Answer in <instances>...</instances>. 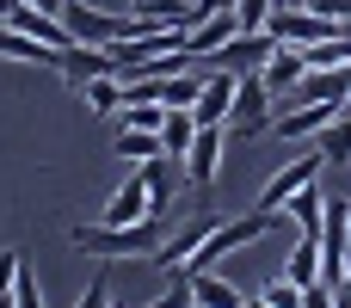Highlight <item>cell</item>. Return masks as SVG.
Wrapping results in <instances>:
<instances>
[{
  "instance_id": "6da1fadb",
  "label": "cell",
  "mask_w": 351,
  "mask_h": 308,
  "mask_svg": "<svg viewBox=\"0 0 351 308\" xmlns=\"http://www.w3.org/2000/svg\"><path fill=\"white\" fill-rule=\"evenodd\" d=\"M68 241L80 253H93V259H154L160 241H167V228H160V216L130 222V228H117V222H74Z\"/></svg>"
},
{
  "instance_id": "7a4b0ae2",
  "label": "cell",
  "mask_w": 351,
  "mask_h": 308,
  "mask_svg": "<svg viewBox=\"0 0 351 308\" xmlns=\"http://www.w3.org/2000/svg\"><path fill=\"white\" fill-rule=\"evenodd\" d=\"M228 142H253V136H271V86L259 74H241L234 86V111H228Z\"/></svg>"
},
{
  "instance_id": "3957f363",
  "label": "cell",
  "mask_w": 351,
  "mask_h": 308,
  "mask_svg": "<svg viewBox=\"0 0 351 308\" xmlns=\"http://www.w3.org/2000/svg\"><path fill=\"white\" fill-rule=\"evenodd\" d=\"M321 173H327V154H321V148H296V154L265 179V191H259V204H253V210H284V204H290L302 185H315Z\"/></svg>"
},
{
  "instance_id": "277c9868",
  "label": "cell",
  "mask_w": 351,
  "mask_h": 308,
  "mask_svg": "<svg viewBox=\"0 0 351 308\" xmlns=\"http://www.w3.org/2000/svg\"><path fill=\"white\" fill-rule=\"evenodd\" d=\"M62 25L74 31V43H105V49L117 37H130V12H105V6H86V0H68Z\"/></svg>"
},
{
  "instance_id": "5b68a950",
  "label": "cell",
  "mask_w": 351,
  "mask_h": 308,
  "mask_svg": "<svg viewBox=\"0 0 351 308\" xmlns=\"http://www.w3.org/2000/svg\"><path fill=\"white\" fill-rule=\"evenodd\" d=\"M346 105H333V99H321V105H290V111H271V136H284L290 148H302V142H315L333 117H339Z\"/></svg>"
},
{
  "instance_id": "8992f818",
  "label": "cell",
  "mask_w": 351,
  "mask_h": 308,
  "mask_svg": "<svg viewBox=\"0 0 351 308\" xmlns=\"http://www.w3.org/2000/svg\"><path fill=\"white\" fill-rule=\"evenodd\" d=\"M222 148H228V130H222V123H204V130H197V142H191V148H185V161H179L191 191H210V185H216Z\"/></svg>"
},
{
  "instance_id": "52a82bcc",
  "label": "cell",
  "mask_w": 351,
  "mask_h": 308,
  "mask_svg": "<svg viewBox=\"0 0 351 308\" xmlns=\"http://www.w3.org/2000/svg\"><path fill=\"white\" fill-rule=\"evenodd\" d=\"M265 31H271L278 43H296V49H308V43L333 37V31H339V19H321V12H308V6H278Z\"/></svg>"
},
{
  "instance_id": "ba28073f",
  "label": "cell",
  "mask_w": 351,
  "mask_h": 308,
  "mask_svg": "<svg viewBox=\"0 0 351 308\" xmlns=\"http://www.w3.org/2000/svg\"><path fill=\"white\" fill-rule=\"evenodd\" d=\"M271 49H278V37H271V31H234V37L210 56V68H228V74H259Z\"/></svg>"
},
{
  "instance_id": "9c48e42d",
  "label": "cell",
  "mask_w": 351,
  "mask_h": 308,
  "mask_svg": "<svg viewBox=\"0 0 351 308\" xmlns=\"http://www.w3.org/2000/svg\"><path fill=\"white\" fill-rule=\"evenodd\" d=\"M99 74H123L117 49H105V43H68V49H62V80H68V86H86V80H99Z\"/></svg>"
},
{
  "instance_id": "30bf717a",
  "label": "cell",
  "mask_w": 351,
  "mask_h": 308,
  "mask_svg": "<svg viewBox=\"0 0 351 308\" xmlns=\"http://www.w3.org/2000/svg\"><path fill=\"white\" fill-rule=\"evenodd\" d=\"M234 86H241V74L210 68L204 86H197V99H191V117H197V123H228V111H234Z\"/></svg>"
},
{
  "instance_id": "8fae6325",
  "label": "cell",
  "mask_w": 351,
  "mask_h": 308,
  "mask_svg": "<svg viewBox=\"0 0 351 308\" xmlns=\"http://www.w3.org/2000/svg\"><path fill=\"white\" fill-rule=\"evenodd\" d=\"M0 56H6V62H25V68L62 74V49L43 43V37H31V31H19V25H6V19H0Z\"/></svg>"
},
{
  "instance_id": "7c38bea8",
  "label": "cell",
  "mask_w": 351,
  "mask_h": 308,
  "mask_svg": "<svg viewBox=\"0 0 351 308\" xmlns=\"http://www.w3.org/2000/svg\"><path fill=\"white\" fill-rule=\"evenodd\" d=\"M241 25H234V6H222V12H204L191 31H185V62H197V56H216L228 37H234Z\"/></svg>"
},
{
  "instance_id": "4fadbf2b",
  "label": "cell",
  "mask_w": 351,
  "mask_h": 308,
  "mask_svg": "<svg viewBox=\"0 0 351 308\" xmlns=\"http://www.w3.org/2000/svg\"><path fill=\"white\" fill-rule=\"evenodd\" d=\"M302 74H308V56H302L296 43H278V49L265 56V68H259V80L271 86V105H278V99H284V93L302 80Z\"/></svg>"
},
{
  "instance_id": "5bb4252c",
  "label": "cell",
  "mask_w": 351,
  "mask_h": 308,
  "mask_svg": "<svg viewBox=\"0 0 351 308\" xmlns=\"http://www.w3.org/2000/svg\"><path fill=\"white\" fill-rule=\"evenodd\" d=\"M216 228V216H197V222H185V228H173L167 241H160V253H154V265L160 272H185V259L197 253V241Z\"/></svg>"
},
{
  "instance_id": "9a60e30c",
  "label": "cell",
  "mask_w": 351,
  "mask_h": 308,
  "mask_svg": "<svg viewBox=\"0 0 351 308\" xmlns=\"http://www.w3.org/2000/svg\"><path fill=\"white\" fill-rule=\"evenodd\" d=\"M284 216H290L302 235H315V241H321V222H327V191H321V179H315V185H302V191L284 204Z\"/></svg>"
},
{
  "instance_id": "2e32d148",
  "label": "cell",
  "mask_w": 351,
  "mask_h": 308,
  "mask_svg": "<svg viewBox=\"0 0 351 308\" xmlns=\"http://www.w3.org/2000/svg\"><path fill=\"white\" fill-rule=\"evenodd\" d=\"M197 130H204V123L191 117V105H185V111H167V123H160V154H167V161H185V148L197 142Z\"/></svg>"
},
{
  "instance_id": "e0dca14e",
  "label": "cell",
  "mask_w": 351,
  "mask_h": 308,
  "mask_svg": "<svg viewBox=\"0 0 351 308\" xmlns=\"http://www.w3.org/2000/svg\"><path fill=\"white\" fill-rule=\"evenodd\" d=\"M191 303H204V308H241V303H247V290H234V284L216 278V272H191Z\"/></svg>"
},
{
  "instance_id": "ac0fdd59",
  "label": "cell",
  "mask_w": 351,
  "mask_h": 308,
  "mask_svg": "<svg viewBox=\"0 0 351 308\" xmlns=\"http://www.w3.org/2000/svg\"><path fill=\"white\" fill-rule=\"evenodd\" d=\"M80 99H86V111H99V117H111V111H123V74H99V80H86V86H74Z\"/></svg>"
},
{
  "instance_id": "d6986e66",
  "label": "cell",
  "mask_w": 351,
  "mask_h": 308,
  "mask_svg": "<svg viewBox=\"0 0 351 308\" xmlns=\"http://www.w3.org/2000/svg\"><path fill=\"white\" fill-rule=\"evenodd\" d=\"M284 278H290V284H315V278H321V241H315V235L290 241V259H284Z\"/></svg>"
},
{
  "instance_id": "ffe728a7",
  "label": "cell",
  "mask_w": 351,
  "mask_h": 308,
  "mask_svg": "<svg viewBox=\"0 0 351 308\" xmlns=\"http://www.w3.org/2000/svg\"><path fill=\"white\" fill-rule=\"evenodd\" d=\"M315 148L327 154V167H351V105L321 130V136H315Z\"/></svg>"
},
{
  "instance_id": "44dd1931",
  "label": "cell",
  "mask_w": 351,
  "mask_h": 308,
  "mask_svg": "<svg viewBox=\"0 0 351 308\" xmlns=\"http://www.w3.org/2000/svg\"><path fill=\"white\" fill-rule=\"evenodd\" d=\"M111 148H117L130 167H142V161H160V130H123Z\"/></svg>"
},
{
  "instance_id": "7402d4cb",
  "label": "cell",
  "mask_w": 351,
  "mask_h": 308,
  "mask_svg": "<svg viewBox=\"0 0 351 308\" xmlns=\"http://www.w3.org/2000/svg\"><path fill=\"white\" fill-rule=\"evenodd\" d=\"M167 123V105L154 99H123V130H160Z\"/></svg>"
},
{
  "instance_id": "603a6c76",
  "label": "cell",
  "mask_w": 351,
  "mask_h": 308,
  "mask_svg": "<svg viewBox=\"0 0 351 308\" xmlns=\"http://www.w3.org/2000/svg\"><path fill=\"white\" fill-rule=\"evenodd\" d=\"M271 12H278V0H234V25L241 31H265Z\"/></svg>"
},
{
  "instance_id": "cb8c5ba5",
  "label": "cell",
  "mask_w": 351,
  "mask_h": 308,
  "mask_svg": "<svg viewBox=\"0 0 351 308\" xmlns=\"http://www.w3.org/2000/svg\"><path fill=\"white\" fill-rule=\"evenodd\" d=\"M12 303H19V308H43V290H37V272H31V265H19V278H12Z\"/></svg>"
},
{
  "instance_id": "d4e9b609",
  "label": "cell",
  "mask_w": 351,
  "mask_h": 308,
  "mask_svg": "<svg viewBox=\"0 0 351 308\" xmlns=\"http://www.w3.org/2000/svg\"><path fill=\"white\" fill-rule=\"evenodd\" d=\"M259 296H265L271 308H302V284H290V278H271Z\"/></svg>"
},
{
  "instance_id": "484cf974",
  "label": "cell",
  "mask_w": 351,
  "mask_h": 308,
  "mask_svg": "<svg viewBox=\"0 0 351 308\" xmlns=\"http://www.w3.org/2000/svg\"><path fill=\"white\" fill-rule=\"evenodd\" d=\"M111 296H117V284H111V278H93V284H86V296H80L74 308H111Z\"/></svg>"
},
{
  "instance_id": "4316f807",
  "label": "cell",
  "mask_w": 351,
  "mask_h": 308,
  "mask_svg": "<svg viewBox=\"0 0 351 308\" xmlns=\"http://www.w3.org/2000/svg\"><path fill=\"white\" fill-rule=\"evenodd\" d=\"M296 6H308V12H321V19H351V0H296Z\"/></svg>"
},
{
  "instance_id": "83f0119b",
  "label": "cell",
  "mask_w": 351,
  "mask_h": 308,
  "mask_svg": "<svg viewBox=\"0 0 351 308\" xmlns=\"http://www.w3.org/2000/svg\"><path fill=\"white\" fill-rule=\"evenodd\" d=\"M302 308H333V284H302Z\"/></svg>"
},
{
  "instance_id": "f1b7e54d",
  "label": "cell",
  "mask_w": 351,
  "mask_h": 308,
  "mask_svg": "<svg viewBox=\"0 0 351 308\" xmlns=\"http://www.w3.org/2000/svg\"><path fill=\"white\" fill-rule=\"evenodd\" d=\"M19 265H25L19 253H0V296H12V278H19Z\"/></svg>"
},
{
  "instance_id": "f546056e",
  "label": "cell",
  "mask_w": 351,
  "mask_h": 308,
  "mask_svg": "<svg viewBox=\"0 0 351 308\" xmlns=\"http://www.w3.org/2000/svg\"><path fill=\"white\" fill-rule=\"evenodd\" d=\"M31 6H43V12H56V19L68 12V0H31Z\"/></svg>"
},
{
  "instance_id": "4dcf8cb0",
  "label": "cell",
  "mask_w": 351,
  "mask_h": 308,
  "mask_svg": "<svg viewBox=\"0 0 351 308\" xmlns=\"http://www.w3.org/2000/svg\"><path fill=\"white\" fill-rule=\"evenodd\" d=\"M333 308H351V284H339V290H333Z\"/></svg>"
},
{
  "instance_id": "1f68e13d",
  "label": "cell",
  "mask_w": 351,
  "mask_h": 308,
  "mask_svg": "<svg viewBox=\"0 0 351 308\" xmlns=\"http://www.w3.org/2000/svg\"><path fill=\"white\" fill-rule=\"evenodd\" d=\"M241 308H271V303H265V296H259V290H247V303H241Z\"/></svg>"
},
{
  "instance_id": "d6a6232c",
  "label": "cell",
  "mask_w": 351,
  "mask_h": 308,
  "mask_svg": "<svg viewBox=\"0 0 351 308\" xmlns=\"http://www.w3.org/2000/svg\"><path fill=\"white\" fill-rule=\"evenodd\" d=\"M12 6H19V0H0V19H6V12H12Z\"/></svg>"
},
{
  "instance_id": "836d02e7",
  "label": "cell",
  "mask_w": 351,
  "mask_h": 308,
  "mask_svg": "<svg viewBox=\"0 0 351 308\" xmlns=\"http://www.w3.org/2000/svg\"><path fill=\"white\" fill-rule=\"evenodd\" d=\"M0 308H19V303H12V296H0Z\"/></svg>"
},
{
  "instance_id": "e575fe53",
  "label": "cell",
  "mask_w": 351,
  "mask_h": 308,
  "mask_svg": "<svg viewBox=\"0 0 351 308\" xmlns=\"http://www.w3.org/2000/svg\"><path fill=\"white\" fill-rule=\"evenodd\" d=\"M111 308H123V303H117V296H111Z\"/></svg>"
},
{
  "instance_id": "d590c367",
  "label": "cell",
  "mask_w": 351,
  "mask_h": 308,
  "mask_svg": "<svg viewBox=\"0 0 351 308\" xmlns=\"http://www.w3.org/2000/svg\"><path fill=\"white\" fill-rule=\"evenodd\" d=\"M191 308H204V303H191Z\"/></svg>"
},
{
  "instance_id": "8d00e7d4",
  "label": "cell",
  "mask_w": 351,
  "mask_h": 308,
  "mask_svg": "<svg viewBox=\"0 0 351 308\" xmlns=\"http://www.w3.org/2000/svg\"><path fill=\"white\" fill-rule=\"evenodd\" d=\"M191 6H197V0H191Z\"/></svg>"
}]
</instances>
